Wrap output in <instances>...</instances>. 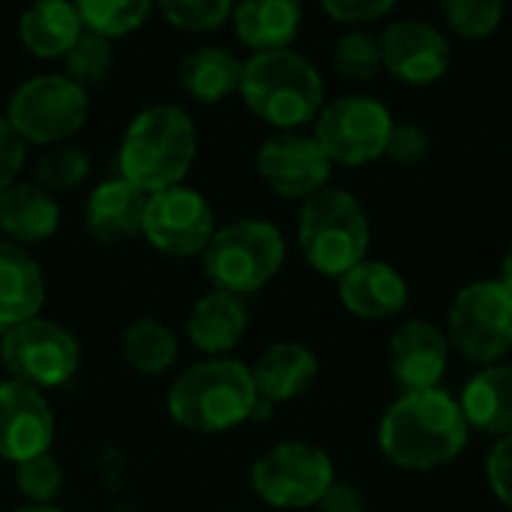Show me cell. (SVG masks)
Masks as SVG:
<instances>
[{
	"label": "cell",
	"instance_id": "6da1fadb",
	"mask_svg": "<svg viewBox=\"0 0 512 512\" xmlns=\"http://www.w3.org/2000/svg\"><path fill=\"white\" fill-rule=\"evenodd\" d=\"M471 441L462 405L444 387L402 393L378 423L381 456L408 474L453 465Z\"/></svg>",
	"mask_w": 512,
	"mask_h": 512
},
{
	"label": "cell",
	"instance_id": "7a4b0ae2",
	"mask_svg": "<svg viewBox=\"0 0 512 512\" xmlns=\"http://www.w3.org/2000/svg\"><path fill=\"white\" fill-rule=\"evenodd\" d=\"M198 159V126L186 108L153 102L123 129L117 171L144 195L186 183Z\"/></svg>",
	"mask_w": 512,
	"mask_h": 512
},
{
	"label": "cell",
	"instance_id": "3957f363",
	"mask_svg": "<svg viewBox=\"0 0 512 512\" xmlns=\"http://www.w3.org/2000/svg\"><path fill=\"white\" fill-rule=\"evenodd\" d=\"M240 99L252 117L276 132H300L312 126L327 102L321 69L294 48L258 51L243 60Z\"/></svg>",
	"mask_w": 512,
	"mask_h": 512
},
{
	"label": "cell",
	"instance_id": "277c9868",
	"mask_svg": "<svg viewBox=\"0 0 512 512\" xmlns=\"http://www.w3.org/2000/svg\"><path fill=\"white\" fill-rule=\"evenodd\" d=\"M270 405L261 402L252 369L231 357H207L189 366L168 390V414L177 426L219 435L243 426Z\"/></svg>",
	"mask_w": 512,
	"mask_h": 512
},
{
	"label": "cell",
	"instance_id": "5b68a950",
	"mask_svg": "<svg viewBox=\"0 0 512 512\" xmlns=\"http://www.w3.org/2000/svg\"><path fill=\"white\" fill-rule=\"evenodd\" d=\"M297 243L315 273L339 279L354 264L369 258L372 222L363 201L339 186L315 192L300 204Z\"/></svg>",
	"mask_w": 512,
	"mask_h": 512
},
{
	"label": "cell",
	"instance_id": "8992f818",
	"mask_svg": "<svg viewBox=\"0 0 512 512\" xmlns=\"http://www.w3.org/2000/svg\"><path fill=\"white\" fill-rule=\"evenodd\" d=\"M285 255H288L285 237L273 222L237 219L216 228L213 240L201 255V264H204V276L216 291L246 297L261 291L279 276Z\"/></svg>",
	"mask_w": 512,
	"mask_h": 512
},
{
	"label": "cell",
	"instance_id": "52a82bcc",
	"mask_svg": "<svg viewBox=\"0 0 512 512\" xmlns=\"http://www.w3.org/2000/svg\"><path fill=\"white\" fill-rule=\"evenodd\" d=\"M3 117L24 144L57 147L84 129L90 93L63 72H39L12 90Z\"/></svg>",
	"mask_w": 512,
	"mask_h": 512
},
{
	"label": "cell",
	"instance_id": "ba28073f",
	"mask_svg": "<svg viewBox=\"0 0 512 512\" xmlns=\"http://www.w3.org/2000/svg\"><path fill=\"white\" fill-rule=\"evenodd\" d=\"M450 348L477 369L501 363L512 351V291L501 279L459 288L447 312Z\"/></svg>",
	"mask_w": 512,
	"mask_h": 512
},
{
	"label": "cell",
	"instance_id": "9c48e42d",
	"mask_svg": "<svg viewBox=\"0 0 512 512\" xmlns=\"http://www.w3.org/2000/svg\"><path fill=\"white\" fill-rule=\"evenodd\" d=\"M393 126L396 117L378 96L345 93L324 102L312 123V135L333 165L366 168L387 156Z\"/></svg>",
	"mask_w": 512,
	"mask_h": 512
},
{
	"label": "cell",
	"instance_id": "30bf717a",
	"mask_svg": "<svg viewBox=\"0 0 512 512\" xmlns=\"http://www.w3.org/2000/svg\"><path fill=\"white\" fill-rule=\"evenodd\" d=\"M336 465L327 450L309 441H282L252 465V492L273 510H312L336 483Z\"/></svg>",
	"mask_w": 512,
	"mask_h": 512
},
{
	"label": "cell",
	"instance_id": "8fae6325",
	"mask_svg": "<svg viewBox=\"0 0 512 512\" xmlns=\"http://www.w3.org/2000/svg\"><path fill=\"white\" fill-rule=\"evenodd\" d=\"M0 360L12 381L33 390H54L75 378L81 366V345L66 327L36 315L3 333Z\"/></svg>",
	"mask_w": 512,
	"mask_h": 512
},
{
	"label": "cell",
	"instance_id": "7c38bea8",
	"mask_svg": "<svg viewBox=\"0 0 512 512\" xmlns=\"http://www.w3.org/2000/svg\"><path fill=\"white\" fill-rule=\"evenodd\" d=\"M141 234L168 258H195L216 234V213L198 189L180 183L147 195Z\"/></svg>",
	"mask_w": 512,
	"mask_h": 512
},
{
	"label": "cell",
	"instance_id": "4fadbf2b",
	"mask_svg": "<svg viewBox=\"0 0 512 512\" xmlns=\"http://www.w3.org/2000/svg\"><path fill=\"white\" fill-rule=\"evenodd\" d=\"M333 168L312 132H276L255 153V171L267 189L300 204L330 186Z\"/></svg>",
	"mask_w": 512,
	"mask_h": 512
},
{
	"label": "cell",
	"instance_id": "5bb4252c",
	"mask_svg": "<svg viewBox=\"0 0 512 512\" xmlns=\"http://www.w3.org/2000/svg\"><path fill=\"white\" fill-rule=\"evenodd\" d=\"M381 57L384 72L408 87L438 84L453 63V45L444 27L426 18H399L384 27Z\"/></svg>",
	"mask_w": 512,
	"mask_h": 512
},
{
	"label": "cell",
	"instance_id": "9a60e30c",
	"mask_svg": "<svg viewBox=\"0 0 512 512\" xmlns=\"http://www.w3.org/2000/svg\"><path fill=\"white\" fill-rule=\"evenodd\" d=\"M450 339L447 330L426 318L402 321L387 345V366L393 381L408 390H432L441 387L450 369Z\"/></svg>",
	"mask_w": 512,
	"mask_h": 512
},
{
	"label": "cell",
	"instance_id": "2e32d148",
	"mask_svg": "<svg viewBox=\"0 0 512 512\" xmlns=\"http://www.w3.org/2000/svg\"><path fill=\"white\" fill-rule=\"evenodd\" d=\"M54 441V411L42 390L21 381L0 384V459L18 465L42 456Z\"/></svg>",
	"mask_w": 512,
	"mask_h": 512
},
{
	"label": "cell",
	"instance_id": "e0dca14e",
	"mask_svg": "<svg viewBox=\"0 0 512 512\" xmlns=\"http://www.w3.org/2000/svg\"><path fill=\"white\" fill-rule=\"evenodd\" d=\"M339 303L360 321H390L411 300L408 279L399 267L381 258H363L336 279Z\"/></svg>",
	"mask_w": 512,
	"mask_h": 512
},
{
	"label": "cell",
	"instance_id": "ac0fdd59",
	"mask_svg": "<svg viewBox=\"0 0 512 512\" xmlns=\"http://www.w3.org/2000/svg\"><path fill=\"white\" fill-rule=\"evenodd\" d=\"M147 195L129 180L108 177L96 183L84 204V228L99 243H126L141 234Z\"/></svg>",
	"mask_w": 512,
	"mask_h": 512
},
{
	"label": "cell",
	"instance_id": "d6986e66",
	"mask_svg": "<svg viewBox=\"0 0 512 512\" xmlns=\"http://www.w3.org/2000/svg\"><path fill=\"white\" fill-rule=\"evenodd\" d=\"M303 0H234L231 27L249 54L291 48L303 30Z\"/></svg>",
	"mask_w": 512,
	"mask_h": 512
},
{
	"label": "cell",
	"instance_id": "ffe728a7",
	"mask_svg": "<svg viewBox=\"0 0 512 512\" xmlns=\"http://www.w3.org/2000/svg\"><path fill=\"white\" fill-rule=\"evenodd\" d=\"M81 33L72 0H30L18 15V42L36 60H63Z\"/></svg>",
	"mask_w": 512,
	"mask_h": 512
},
{
	"label": "cell",
	"instance_id": "44dd1931",
	"mask_svg": "<svg viewBox=\"0 0 512 512\" xmlns=\"http://www.w3.org/2000/svg\"><path fill=\"white\" fill-rule=\"evenodd\" d=\"M252 378L261 402L285 405L309 393L318 378V357L300 342H276L258 357V363L252 366Z\"/></svg>",
	"mask_w": 512,
	"mask_h": 512
},
{
	"label": "cell",
	"instance_id": "7402d4cb",
	"mask_svg": "<svg viewBox=\"0 0 512 512\" xmlns=\"http://www.w3.org/2000/svg\"><path fill=\"white\" fill-rule=\"evenodd\" d=\"M45 303V276L36 258L12 243L0 240V333L39 315Z\"/></svg>",
	"mask_w": 512,
	"mask_h": 512
},
{
	"label": "cell",
	"instance_id": "603a6c76",
	"mask_svg": "<svg viewBox=\"0 0 512 512\" xmlns=\"http://www.w3.org/2000/svg\"><path fill=\"white\" fill-rule=\"evenodd\" d=\"M456 399L474 432L495 441L512 435V366L492 363L477 369Z\"/></svg>",
	"mask_w": 512,
	"mask_h": 512
},
{
	"label": "cell",
	"instance_id": "cb8c5ba5",
	"mask_svg": "<svg viewBox=\"0 0 512 512\" xmlns=\"http://www.w3.org/2000/svg\"><path fill=\"white\" fill-rule=\"evenodd\" d=\"M60 204L39 183H12L0 192V231L18 246H36L57 234Z\"/></svg>",
	"mask_w": 512,
	"mask_h": 512
},
{
	"label": "cell",
	"instance_id": "d4e9b609",
	"mask_svg": "<svg viewBox=\"0 0 512 512\" xmlns=\"http://www.w3.org/2000/svg\"><path fill=\"white\" fill-rule=\"evenodd\" d=\"M246 327H249L246 303L237 294L213 288L192 306V315L186 321V336L201 354L225 357L228 351L240 345V339L246 336Z\"/></svg>",
	"mask_w": 512,
	"mask_h": 512
},
{
	"label": "cell",
	"instance_id": "484cf974",
	"mask_svg": "<svg viewBox=\"0 0 512 512\" xmlns=\"http://www.w3.org/2000/svg\"><path fill=\"white\" fill-rule=\"evenodd\" d=\"M243 60L222 45H201L183 54L177 78L183 93L201 105H219L240 90Z\"/></svg>",
	"mask_w": 512,
	"mask_h": 512
},
{
	"label": "cell",
	"instance_id": "4316f807",
	"mask_svg": "<svg viewBox=\"0 0 512 512\" xmlns=\"http://www.w3.org/2000/svg\"><path fill=\"white\" fill-rule=\"evenodd\" d=\"M123 360L147 378L165 375L180 354L177 336L156 318H138L123 330Z\"/></svg>",
	"mask_w": 512,
	"mask_h": 512
},
{
	"label": "cell",
	"instance_id": "83f0119b",
	"mask_svg": "<svg viewBox=\"0 0 512 512\" xmlns=\"http://www.w3.org/2000/svg\"><path fill=\"white\" fill-rule=\"evenodd\" d=\"M72 3L87 33L105 36L111 42L141 30L156 9V0H72Z\"/></svg>",
	"mask_w": 512,
	"mask_h": 512
},
{
	"label": "cell",
	"instance_id": "f1b7e54d",
	"mask_svg": "<svg viewBox=\"0 0 512 512\" xmlns=\"http://www.w3.org/2000/svg\"><path fill=\"white\" fill-rule=\"evenodd\" d=\"M333 69L354 84L375 81L384 72L381 36L369 27H348L333 45Z\"/></svg>",
	"mask_w": 512,
	"mask_h": 512
},
{
	"label": "cell",
	"instance_id": "f546056e",
	"mask_svg": "<svg viewBox=\"0 0 512 512\" xmlns=\"http://www.w3.org/2000/svg\"><path fill=\"white\" fill-rule=\"evenodd\" d=\"M438 9L450 33L468 42H480L501 30L507 0H438Z\"/></svg>",
	"mask_w": 512,
	"mask_h": 512
},
{
	"label": "cell",
	"instance_id": "4dcf8cb0",
	"mask_svg": "<svg viewBox=\"0 0 512 512\" xmlns=\"http://www.w3.org/2000/svg\"><path fill=\"white\" fill-rule=\"evenodd\" d=\"M114 60H117L114 42L84 30L60 63H63V75H69L75 84H81L90 93L93 87L108 81V75L114 69Z\"/></svg>",
	"mask_w": 512,
	"mask_h": 512
},
{
	"label": "cell",
	"instance_id": "1f68e13d",
	"mask_svg": "<svg viewBox=\"0 0 512 512\" xmlns=\"http://www.w3.org/2000/svg\"><path fill=\"white\" fill-rule=\"evenodd\" d=\"M156 9L180 33H213L231 21L234 0H156Z\"/></svg>",
	"mask_w": 512,
	"mask_h": 512
},
{
	"label": "cell",
	"instance_id": "d6a6232c",
	"mask_svg": "<svg viewBox=\"0 0 512 512\" xmlns=\"http://www.w3.org/2000/svg\"><path fill=\"white\" fill-rule=\"evenodd\" d=\"M87 177H90L87 153L78 147L57 144L36 162V180L33 183H39L51 195H60V192H72V189L84 186Z\"/></svg>",
	"mask_w": 512,
	"mask_h": 512
},
{
	"label": "cell",
	"instance_id": "836d02e7",
	"mask_svg": "<svg viewBox=\"0 0 512 512\" xmlns=\"http://www.w3.org/2000/svg\"><path fill=\"white\" fill-rule=\"evenodd\" d=\"M15 486L30 504H51L63 489V471L51 453L15 465Z\"/></svg>",
	"mask_w": 512,
	"mask_h": 512
},
{
	"label": "cell",
	"instance_id": "e575fe53",
	"mask_svg": "<svg viewBox=\"0 0 512 512\" xmlns=\"http://www.w3.org/2000/svg\"><path fill=\"white\" fill-rule=\"evenodd\" d=\"M324 15L342 27H369L381 18H387L399 0H318Z\"/></svg>",
	"mask_w": 512,
	"mask_h": 512
},
{
	"label": "cell",
	"instance_id": "d590c367",
	"mask_svg": "<svg viewBox=\"0 0 512 512\" xmlns=\"http://www.w3.org/2000/svg\"><path fill=\"white\" fill-rule=\"evenodd\" d=\"M429 150H432V138H429V132H426L420 123H411V120L399 123V120H396L384 159H390L393 165L411 168V165L426 162Z\"/></svg>",
	"mask_w": 512,
	"mask_h": 512
},
{
	"label": "cell",
	"instance_id": "8d00e7d4",
	"mask_svg": "<svg viewBox=\"0 0 512 512\" xmlns=\"http://www.w3.org/2000/svg\"><path fill=\"white\" fill-rule=\"evenodd\" d=\"M486 483L492 495L512 510V435L498 438L486 456Z\"/></svg>",
	"mask_w": 512,
	"mask_h": 512
},
{
	"label": "cell",
	"instance_id": "74e56055",
	"mask_svg": "<svg viewBox=\"0 0 512 512\" xmlns=\"http://www.w3.org/2000/svg\"><path fill=\"white\" fill-rule=\"evenodd\" d=\"M24 159H27V144L9 126V120L0 114V192L9 189L12 183H18Z\"/></svg>",
	"mask_w": 512,
	"mask_h": 512
},
{
	"label": "cell",
	"instance_id": "f35d334b",
	"mask_svg": "<svg viewBox=\"0 0 512 512\" xmlns=\"http://www.w3.org/2000/svg\"><path fill=\"white\" fill-rule=\"evenodd\" d=\"M318 512H369L363 492L354 483L336 480L327 495L318 501Z\"/></svg>",
	"mask_w": 512,
	"mask_h": 512
},
{
	"label": "cell",
	"instance_id": "ab89813d",
	"mask_svg": "<svg viewBox=\"0 0 512 512\" xmlns=\"http://www.w3.org/2000/svg\"><path fill=\"white\" fill-rule=\"evenodd\" d=\"M501 282H504V285L512 291V243L507 246L504 258H501Z\"/></svg>",
	"mask_w": 512,
	"mask_h": 512
},
{
	"label": "cell",
	"instance_id": "60d3db41",
	"mask_svg": "<svg viewBox=\"0 0 512 512\" xmlns=\"http://www.w3.org/2000/svg\"><path fill=\"white\" fill-rule=\"evenodd\" d=\"M12 512H66L60 510V507H54V504H27V507H18V510Z\"/></svg>",
	"mask_w": 512,
	"mask_h": 512
},
{
	"label": "cell",
	"instance_id": "b9f144b4",
	"mask_svg": "<svg viewBox=\"0 0 512 512\" xmlns=\"http://www.w3.org/2000/svg\"><path fill=\"white\" fill-rule=\"evenodd\" d=\"M231 512H237V510H231Z\"/></svg>",
	"mask_w": 512,
	"mask_h": 512
}]
</instances>
